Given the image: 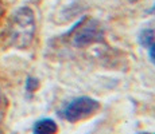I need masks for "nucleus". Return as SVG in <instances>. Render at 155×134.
I'll return each mask as SVG.
<instances>
[{"instance_id": "f257e3e1", "label": "nucleus", "mask_w": 155, "mask_h": 134, "mask_svg": "<svg viewBox=\"0 0 155 134\" xmlns=\"http://www.w3.org/2000/svg\"><path fill=\"white\" fill-rule=\"evenodd\" d=\"M8 40L16 48H27L35 35V17L28 7H20L12 14L7 27Z\"/></svg>"}, {"instance_id": "423d86ee", "label": "nucleus", "mask_w": 155, "mask_h": 134, "mask_svg": "<svg viewBox=\"0 0 155 134\" xmlns=\"http://www.w3.org/2000/svg\"><path fill=\"white\" fill-rule=\"evenodd\" d=\"M38 86H39V82H38V79L35 78H27V82H26V90L28 91V93H32V91H35L38 89Z\"/></svg>"}, {"instance_id": "7ed1b4c3", "label": "nucleus", "mask_w": 155, "mask_h": 134, "mask_svg": "<svg viewBox=\"0 0 155 134\" xmlns=\"http://www.w3.org/2000/svg\"><path fill=\"white\" fill-rule=\"evenodd\" d=\"M100 109L99 101L93 99L91 97H78L76 99L70 101L66 106L64 107V110L61 111V115L64 120L68 122H78L85 118H89L91 115H93L97 110Z\"/></svg>"}, {"instance_id": "f03ea898", "label": "nucleus", "mask_w": 155, "mask_h": 134, "mask_svg": "<svg viewBox=\"0 0 155 134\" xmlns=\"http://www.w3.org/2000/svg\"><path fill=\"white\" fill-rule=\"evenodd\" d=\"M73 35L70 42L76 47H85L94 42H101L104 39V31L100 23L93 19H82L71 30Z\"/></svg>"}, {"instance_id": "20e7f679", "label": "nucleus", "mask_w": 155, "mask_h": 134, "mask_svg": "<svg viewBox=\"0 0 155 134\" xmlns=\"http://www.w3.org/2000/svg\"><path fill=\"white\" fill-rule=\"evenodd\" d=\"M58 125L51 118H42L37 121L32 127V134H57Z\"/></svg>"}, {"instance_id": "0eeeda50", "label": "nucleus", "mask_w": 155, "mask_h": 134, "mask_svg": "<svg viewBox=\"0 0 155 134\" xmlns=\"http://www.w3.org/2000/svg\"><path fill=\"white\" fill-rule=\"evenodd\" d=\"M148 56H150L151 62L155 64V42L148 46Z\"/></svg>"}, {"instance_id": "39448f33", "label": "nucleus", "mask_w": 155, "mask_h": 134, "mask_svg": "<svg viewBox=\"0 0 155 134\" xmlns=\"http://www.w3.org/2000/svg\"><path fill=\"white\" fill-rule=\"evenodd\" d=\"M139 42H140L142 46L148 47L151 43L155 42V32L153 30H144V31H142L140 35H139Z\"/></svg>"}]
</instances>
